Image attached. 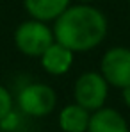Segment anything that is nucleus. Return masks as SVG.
<instances>
[{
    "mask_svg": "<svg viewBox=\"0 0 130 132\" xmlns=\"http://www.w3.org/2000/svg\"><path fill=\"white\" fill-rule=\"evenodd\" d=\"M100 73L107 80L109 86L127 88L130 86V48L127 46H112L102 57Z\"/></svg>",
    "mask_w": 130,
    "mask_h": 132,
    "instance_id": "nucleus-5",
    "label": "nucleus"
},
{
    "mask_svg": "<svg viewBox=\"0 0 130 132\" xmlns=\"http://www.w3.org/2000/svg\"><path fill=\"white\" fill-rule=\"evenodd\" d=\"M0 132H2V130H0Z\"/></svg>",
    "mask_w": 130,
    "mask_h": 132,
    "instance_id": "nucleus-14",
    "label": "nucleus"
},
{
    "mask_svg": "<svg viewBox=\"0 0 130 132\" xmlns=\"http://www.w3.org/2000/svg\"><path fill=\"white\" fill-rule=\"evenodd\" d=\"M71 0H23V5L27 13L41 22L55 20L66 7L70 5Z\"/></svg>",
    "mask_w": 130,
    "mask_h": 132,
    "instance_id": "nucleus-9",
    "label": "nucleus"
},
{
    "mask_svg": "<svg viewBox=\"0 0 130 132\" xmlns=\"http://www.w3.org/2000/svg\"><path fill=\"white\" fill-rule=\"evenodd\" d=\"M123 91V100H125V104L130 107V86H127V88L121 89Z\"/></svg>",
    "mask_w": 130,
    "mask_h": 132,
    "instance_id": "nucleus-11",
    "label": "nucleus"
},
{
    "mask_svg": "<svg viewBox=\"0 0 130 132\" xmlns=\"http://www.w3.org/2000/svg\"><path fill=\"white\" fill-rule=\"evenodd\" d=\"M109 23L105 14L89 4L68 5L55 18L54 39L71 52H89L107 36Z\"/></svg>",
    "mask_w": 130,
    "mask_h": 132,
    "instance_id": "nucleus-1",
    "label": "nucleus"
},
{
    "mask_svg": "<svg viewBox=\"0 0 130 132\" xmlns=\"http://www.w3.org/2000/svg\"><path fill=\"white\" fill-rule=\"evenodd\" d=\"M77 2H82V4H87V2H94V0H77Z\"/></svg>",
    "mask_w": 130,
    "mask_h": 132,
    "instance_id": "nucleus-12",
    "label": "nucleus"
},
{
    "mask_svg": "<svg viewBox=\"0 0 130 132\" xmlns=\"http://www.w3.org/2000/svg\"><path fill=\"white\" fill-rule=\"evenodd\" d=\"M128 5H130V0H128Z\"/></svg>",
    "mask_w": 130,
    "mask_h": 132,
    "instance_id": "nucleus-13",
    "label": "nucleus"
},
{
    "mask_svg": "<svg viewBox=\"0 0 130 132\" xmlns=\"http://www.w3.org/2000/svg\"><path fill=\"white\" fill-rule=\"evenodd\" d=\"M87 132H130L127 120L121 116V112L109 107H100L93 111L89 118Z\"/></svg>",
    "mask_w": 130,
    "mask_h": 132,
    "instance_id": "nucleus-7",
    "label": "nucleus"
},
{
    "mask_svg": "<svg viewBox=\"0 0 130 132\" xmlns=\"http://www.w3.org/2000/svg\"><path fill=\"white\" fill-rule=\"evenodd\" d=\"M89 118V111L75 102L63 107L59 112V127L63 132H87Z\"/></svg>",
    "mask_w": 130,
    "mask_h": 132,
    "instance_id": "nucleus-8",
    "label": "nucleus"
},
{
    "mask_svg": "<svg viewBox=\"0 0 130 132\" xmlns=\"http://www.w3.org/2000/svg\"><path fill=\"white\" fill-rule=\"evenodd\" d=\"M54 30L41 20H27L20 23L14 30V45L16 48L30 57H39L45 50L54 43Z\"/></svg>",
    "mask_w": 130,
    "mask_h": 132,
    "instance_id": "nucleus-2",
    "label": "nucleus"
},
{
    "mask_svg": "<svg viewBox=\"0 0 130 132\" xmlns=\"http://www.w3.org/2000/svg\"><path fill=\"white\" fill-rule=\"evenodd\" d=\"M75 102L87 111H96L103 107L109 95V84L98 71H86L75 80Z\"/></svg>",
    "mask_w": 130,
    "mask_h": 132,
    "instance_id": "nucleus-3",
    "label": "nucleus"
},
{
    "mask_svg": "<svg viewBox=\"0 0 130 132\" xmlns=\"http://www.w3.org/2000/svg\"><path fill=\"white\" fill-rule=\"evenodd\" d=\"M55 104H57L55 91L48 84H41V82H34V84L25 86L18 95L20 109L25 114L34 116V118L48 116L55 109Z\"/></svg>",
    "mask_w": 130,
    "mask_h": 132,
    "instance_id": "nucleus-4",
    "label": "nucleus"
},
{
    "mask_svg": "<svg viewBox=\"0 0 130 132\" xmlns=\"http://www.w3.org/2000/svg\"><path fill=\"white\" fill-rule=\"evenodd\" d=\"M73 54L75 52L66 48L64 45L54 41L39 55L41 57V66L50 75H64V73H68V70L73 64Z\"/></svg>",
    "mask_w": 130,
    "mask_h": 132,
    "instance_id": "nucleus-6",
    "label": "nucleus"
},
{
    "mask_svg": "<svg viewBox=\"0 0 130 132\" xmlns=\"http://www.w3.org/2000/svg\"><path fill=\"white\" fill-rule=\"evenodd\" d=\"M11 112H13V96H11V93L7 89L0 84V121L9 118Z\"/></svg>",
    "mask_w": 130,
    "mask_h": 132,
    "instance_id": "nucleus-10",
    "label": "nucleus"
}]
</instances>
